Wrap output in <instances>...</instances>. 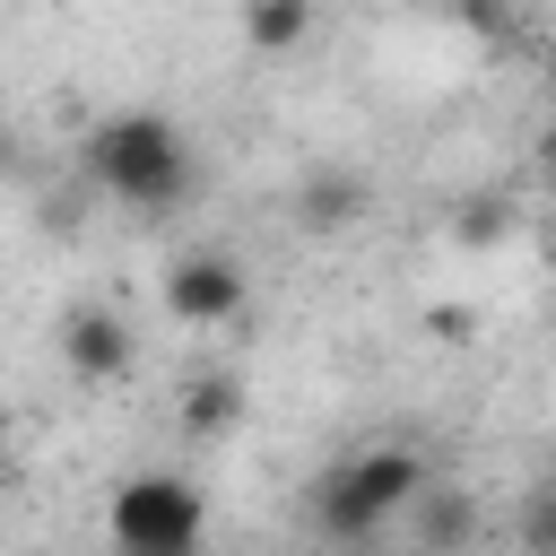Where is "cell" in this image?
Returning a JSON list of instances; mask_svg holds the SVG:
<instances>
[{
	"instance_id": "cell-1",
	"label": "cell",
	"mask_w": 556,
	"mask_h": 556,
	"mask_svg": "<svg viewBox=\"0 0 556 556\" xmlns=\"http://www.w3.org/2000/svg\"><path fill=\"white\" fill-rule=\"evenodd\" d=\"M87 174H96V191L122 200L130 217H174V208L191 200V182H200L182 122L156 113V104H122V113H104V122L87 130Z\"/></svg>"
},
{
	"instance_id": "cell-2",
	"label": "cell",
	"mask_w": 556,
	"mask_h": 556,
	"mask_svg": "<svg viewBox=\"0 0 556 556\" xmlns=\"http://www.w3.org/2000/svg\"><path fill=\"white\" fill-rule=\"evenodd\" d=\"M426 478H434L426 452H408V443H365V452H348V460H330V469L313 478V530H321V539H382Z\"/></svg>"
},
{
	"instance_id": "cell-3",
	"label": "cell",
	"mask_w": 556,
	"mask_h": 556,
	"mask_svg": "<svg viewBox=\"0 0 556 556\" xmlns=\"http://www.w3.org/2000/svg\"><path fill=\"white\" fill-rule=\"evenodd\" d=\"M104 539L122 556H191L208 539V495L182 478V469H139L113 486L104 504Z\"/></svg>"
},
{
	"instance_id": "cell-4",
	"label": "cell",
	"mask_w": 556,
	"mask_h": 556,
	"mask_svg": "<svg viewBox=\"0 0 556 556\" xmlns=\"http://www.w3.org/2000/svg\"><path fill=\"white\" fill-rule=\"evenodd\" d=\"M243 304H252V278H243L235 252L191 243V252L165 261V313H174V321H191V330H226Z\"/></svg>"
},
{
	"instance_id": "cell-5",
	"label": "cell",
	"mask_w": 556,
	"mask_h": 556,
	"mask_svg": "<svg viewBox=\"0 0 556 556\" xmlns=\"http://www.w3.org/2000/svg\"><path fill=\"white\" fill-rule=\"evenodd\" d=\"M130 356H139V339L113 304H70L61 313V365L78 382H113V374H130Z\"/></svg>"
},
{
	"instance_id": "cell-6",
	"label": "cell",
	"mask_w": 556,
	"mask_h": 556,
	"mask_svg": "<svg viewBox=\"0 0 556 556\" xmlns=\"http://www.w3.org/2000/svg\"><path fill=\"white\" fill-rule=\"evenodd\" d=\"M365 174H348V165H321V174H304L295 182V226L304 235H348L356 217H365Z\"/></svg>"
},
{
	"instance_id": "cell-7",
	"label": "cell",
	"mask_w": 556,
	"mask_h": 556,
	"mask_svg": "<svg viewBox=\"0 0 556 556\" xmlns=\"http://www.w3.org/2000/svg\"><path fill=\"white\" fill-rule=\"evenodd\" d=\"M400 521H408V539H417L426 556H452V547H469V539H478V504H469L460 486H434V478L408 495V513H400Z\"/></svg>"
},
{
	"instance_id": "cell-8",
	"label": "cell",
	"mask_w": 556,
	"mask_h": 556,
	"mask_svg": "<svg viewBox=\"0 0 556 556\" xmlns=\"http://www.w3.org/2000/svg\"><path fill=\"white\" fill-rule=\"evenodd\" d=\"M174 426H182L191 443H226V434L243 426V382H235V374H191Z\"/></svg>"
},
{
	"instance_id": "cell-9",
	"label": "cell",
	"mask_w": 556,
	"mask_h": 556,
	"mask_svg": "<svg viewBox=\"0 0 556 556\" xmlns=\"http://www.w3.org/2000/svg\"><path fill=\"white\" fill-rule=\"evenodd\" d=\"M313 0H243V43L261 52V61H287V52H304V35H313Z\"/></svg>"
},
{
	"instance_id": "cell-10",
	"label": "cell",
	"mask_w": 556,
	"mask_h": 556,
	"mask_svg": "<svg viewBox=\"0 0 556 556\" xmlns=\"http://www.w3.org/2000/svg\"><path fill=\"white\" fill-rule=\"evenodd\" d=\"M513 235V200H460V217H452V243H469V252H486V243H504Z\"/></svg>"
},
{
	"instance_id": "cell-11",
	"label": "cell",
	"mask_w": 556,
	"mask_h": 556,
	"mask_svg": "<svg viewBox=\"0 0 556 556\" xmlns=\"http://www.w3.org/2000/svg\"><path fill=\"white\" fill-rule=\"evenodd\" d=\"M513 539H521V547H556V478L521 486V504H513Z\"/></svg>"
},
{
	"instance_id": "cell-12",
	"label": "cell",
	"mask_w": 556,
	"mask_h": 556,
	"mask_svg": "<svg viewBox=\"0 0 556 556\" xmlns=\"http://www.w3.org/2000/svg\"><path fill=\"white\" fill-rule=\"evenodd\" d=\"M460 26L469 35H504L513 26V0H460Z\"/></svg>"
},
{
	"instance_id": "cell-13",
	"label": "cell",
	"mask_w": 556,
	"mask_h": 556,
	"mask_svg": "<svg viewBox=\"0 0 556 556\" xmlns=\"http://www.w3.org/2000/svg\"><path fill=\"white\" fill-rule=\"evenodd\" d=\"M426 330L460 348V339H478V313H469V304H434V313H426Z\"/></svg>"
},
{
	"instance_id": "cell-14",
	"label": "cell",
	"mask_w": 556,
	"mask_h": 556,
	"mask_svg": "<svg viewBox=\"0 0 556 556\" xmlns=\"http://www.w3.org/2000/svg\"><path fill=\"white\" fill-rule=\"evenodd\" d=\"M547 165H556V122H547Z\"/></svg>"
},
{
	"instance_id": "cell-15",
	"label": "cell",
	"mask_w": 556,
	"mask_h": 556,
	"mask_svg": "<svg viewBox=\"0 0 556 556\" xmlns=\"http://www.w3.org/2000/svg\"><path fill=\"white\" fill-rule=\"evenodd\" d=\"M452 9H460V0H452Z\"/></svg>"
}]
</instances>
